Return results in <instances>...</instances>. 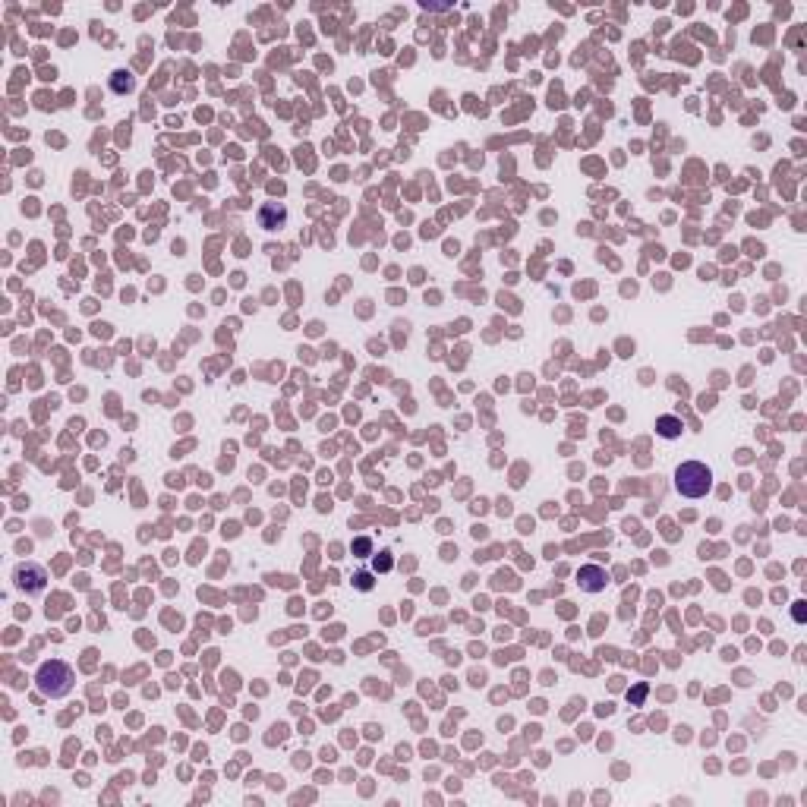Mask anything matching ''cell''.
<instances>
[{"instance_id": "obj_1", "label": "cell", "mask_w": 807, "mask_h": 807, "mask_svg": "<svg viewBox=\"0 0 807 807\" xmlns=\"http://www.w3.org/2000/svg\"><path fill=\"white\" fill-rule=\"evenodd\" d=\"M35 687H38L41 697L47 700H63L73 694L76 687V672L69 662H63V659H47V662L38 665V672H35Z\"/></svg>"}, {"instance_id": "obj_2", "label": "cell", "mask_w": 807, "mask_h": 807, "mask_svg": "<svg viewBox=\"0 0 807 807\" xmlns=\"http://www.w3.org/2000/svg\"><path fill=\"white\" fill-rule=\"evenodd\" d=\"M713 489V470L704 461H684L675 470V492L684 498H704Z\"/></svg>"}, {"instance_id": "obj_3", "label": "cell", "mask_w": 807, "mask_h": 807, "mask_svg": "<svg viewBox=\"0 0 807 807\" xmlns=\"http://www.w3.org/2000/svg\"><path fill=\"white\" fill-rule=\"evenodd\" d=\"M13 584H16V590L38 596V593H45V587H47V571L41 565H35V561H26V565H16Z\"/></svg>"}, {"instance_id": "obj_4", "label": "cell", "mask_w": 807, "mask_h": 807, "mask_svg": "<svg viewBox=\"0 0 807 807\" xmlns=\"http://www.w3.org/2000/svg\"><path fill=\"white\" fill-rule=\"evenodd\" d=\"M577 587L584 593H602L609 587V574L599 565H584L577 574Z\"/></svg>"}, {"instance_id": "obj_5", "label": "cell", "mask_w": 807, "mask_h": 807, "mask_svg": "<svg viewBox=\"0 0 807 807\" xmlns=\"http://www.w3.org/2000/svg\"><path fill=\"white\" fill-rule=\"evenodd\" d=\"M284 221H287V208L281 205V202H265V205L259 208V227L278 230Z\"/></svg>"}, {"instance_id": "obj_6", "label": "cell", "mask_w": 807, "mask_h": 807, "mask_svg": "<svg viewBox=\"0 0 807 807\" xmlns=\"http://www.w3.org/2000/svg\"><path fill=\"white\" fill-rule=\"evenodd\" d=\"M682 432H684V423L678 417H659L656 419V435L659 439H665V441H675V439H682Z\"/></svg>"}, {"instance_id": "obj_7", "label": "cell", "mask_w": 807, "mask_h": 807, "mask_svg": "<svg viewBox=\"0 0 807 807\" xmlns=\"http://www.w3.org/2000/svg\"><path fill=\"white\" fill-rule=\"evenodd\" d=\"M111 89H114L117 95H126V92H132V89H136V79H132L126 69H117V73L111 76Z\"/></svg>"}, {"instance_id": "obj_8", "label": "cell", "mask_w": 807, "mask_h": 807, "mask_svg": "<svg viewBox=\"0 0 807 807\" xmlns=\"http://www.w3.org/2000/svg\"><path fill=\"white\" fill-rule=\"evenodd\" d=\"M354 587H356V590H363V593H369V590H373V574H369V571L354 574Z\"/></svg>"}, {"instance_id": "obj_9", "label": "cell", "mask_w": 807, "mask_h": 807, "mask_svg": "<svg viewBox=\"0 0 807 807\" xmlns=\"http://www.w3.org/2000/svg\"><path fill=\"white\" fill-rule=\"evenodd\" d=\"M369 549H373V543H369V539H356V543H354V552H356L360 558H366Z\"/></svg>"}, {"instance_id": "obj_10", "label": "cell", "mask_w": 807, "mask_h": 807, "mask_svg": "<svg viewBox=\"0 0 807 807\" xmlns=\"http://www.w3.org/2000/svg\"><path fill=\"white\" fill-rule=\"evenodd\" d=\"M391 565H395V561H391V552H382V558H376L378 571H391Z\"/></svg>"}]
</instances>
